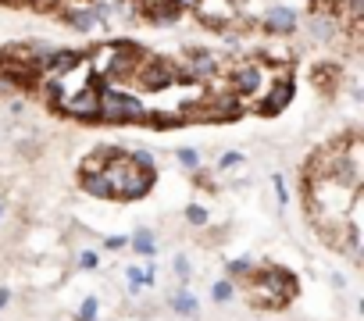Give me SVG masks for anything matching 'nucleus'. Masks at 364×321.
I'll list each match as a JSON object with an SVG mask.
<instances>
[{
    "label": "nucleus",
    "mask_w": 364,
    "mask_h": 321,
    "mask_svg": "<svg viewBox=\"0 0 364 321\" xmlns=\"http://www.w3.org/2000/svg\"><path fill=\"white\" fill-rule=\"evenodd\" d=\"M293 296H296V278L286 268L265 264L261 271L253 268L247 278V300H253L261 311H282Z\"/></svg>",
    "instance_id": "1"
},
{
    "label": "nucleus",
    "mask_w": 364,
    "mask_h": 321,
    "mask_svg": "<svg viewBox=\"0 0 364 321\" xmlns=\"http://www.w3.org/2000/svg\"><path fill=\"white\" fill-rule=\"evenodd\" d=\"M97 118L107 121V125H133V121H146V107L133 93H122L115 86H100Z\"/></svg>",
    "instance_id": "2"
},
{
    "label": "nucleus",
    "mask_w": 364,
    "mask_h": 321,
    "mask_svg": "<svg viewBox=\"0 0 364 321\" xmlns=\"http://www.w3.org/2000/svg\"><path fill=\"white\" fill-rule=\"evenodd\" d=\"M136 79H143L146 90H168V86L179 82V72L164 57H146L136 64Z\"/></svg>",
    "instance_id": "3"
},
{
    "label": "nucleus",
    "mask_w": 364,
    "mask_h": 321,
    "mask_svg": "<svg viewBox=\"0 0 364 321\" xmlns=\"http://www.w3.org/2000/svg\"><path fill=\"white\" fill-rule=\"evenodd\" d=\"M61 107H64V111H68L72 118H79V121H100V118H97V107H100V82H90L79 97L61 100Z\"/></svg>",
    "instance_id": "4"
},
{
    "label": "nucleus",
    "mask_w": 364,
    "mask_h": 321,
    "mask_svg": "<svg viewBox=\"0 0 364 321\" xmlns=\"http://www.w3.org/2000/svg\"><path fill=\"white\" fill-rule=\"evenodd\" d=\"M265 90V72L261 64H240V68L232 72V93L247 100V97H257Z\"/></svg>",
    "instance_id": "5"
},
{
    "label": "nucleus",
    "mask_w": 364,
    "mask_h": 321,
    "mask_svg": "<svg viewBox=\"0 0 364 321\" xmlns=\"http://www.w3.org/2000/svg\"><path fill=\"white\" fill-rule=\"evenodd\" d=\"M79 186H82V193H90V197H97V200L115 197V182H111V175H107L104 168L100 171H82Z\"/></svg>",
    "instance_id": "6"
},
{
    "label": "nucleus",
    "mask_w": 364,
    "mask_h": 321,
    "mask_svg": "<svg viewBox=\"0 0 364 321\" xmlns=\"http://www.w3.org/2000/svg\"><path fill=\"white\" fill-rule=\"evenodd\" d=\"M293 93H296V82L289 79V75H282V82H275V90L268 93V100L261 104V115H278L282 107L293 100Z\"/></svg>",
    "instance_id": "7"
},
{
    "label": "nucleus",
    "mask_w": 364,
    "mask_h": 321,
    "mask_svg": "<svg viewBox=\"0 0 364 321\" xmlns=\"http://www.w3.org/2000/svg\"><path fill=\"white\" fill-rule=\"evenodd\" d=\"M265 29L268 32H293L296 29V11L293 8H271L268 14H265Z\"/></svg>",
    "instance_id": "8"
},
{
    "label": "nucleus",
    "mask_w": 364,
    "mask_h": 321,
    "mask_svg": "<svg viewBox=\"0 0 364 321\" xmlns=\"http://www.w3.org/2000/svg\"><path fill=\"white\" fill-rule=\"evenodd\" d=\"M64 18H68V26L79 29V32H90L97 21H100V18H97V8H79V11H68Z\"/></svg>",
    "instance_id": "9"
},
{
    "label": "nucleus",
    "mask_w": 364,
    "mask_h": 321,
    "mask_svg": "<svg viewBox=\"0 0 364 321\" xmlns=\"http://www.w3.org/2000/svg\"><path fill=\"white\" fill-rule=\"evenodd\" d=\"M128 243H133V250L143 253V257H154L157 253V243H154V232H150V228H136L133 235H128Z\"/></svg>",
    "instance_id": "10"
},
{
    "label": "nucleus",
    "mask_w": 364,
    "mask_h": 321,
    "mask_svg": "<svg viewBox=\"0 0 364 321\" xmlns=\"http://www.w3.org/2000/svg\"><path fill=\"white\" fill-rule=\"evenodd\" d=\"M171 311H175L179 318H197V296L186 293V289H179L175 296H171Z\"/></svg>",
    "instance_id": "11"
},
{
    "label": "nucleus",
    "mask_w": 364,
    "mask_h": 321,
    "mask_svg": "<svg viewBox=\"0 0 364 321\" xmlns=\"http://www.w3.org/2000/svg\"><path fill=\"white\" fill-rule=\"evenodd\" d=\"M211 296H214V304H229V300L236 296L232 278H222V282H214V286H211Z\"/></svg>",
    "instance_id": "12"
},
{
    "label": "nucleus",
    "mask_w": 364,
    "mask_h": 321,
    "mask_svg": "<svg viewBox=\"0 0 364 321\" xmlns=\"http://www.w3.org/2000/svg\"><path fill=\"white\" fill-rule=\"evenodd\" d=\"M175 157H179L186 168H193V171L200 168V154H197V150H189V146H179V150H175Z\"/></svg>",
    "instance_id": "13"
},
{
    "label": "nucleus",
    "mask_w": 364,
    "mask_h": 321,
    "mask_svg": "<svg viewBox=\"0 0 364 321\" xmlns=\"http://www.w3.org/2000/svg\"><path fill=\"white\" fill-rule=\"evenodd\" d=\"M97 296H86L82 300V307H79V321H90V318H97Z\"/></svg>",
    "instance_id": "14"
},
{
    "label": "nucleus",
    "mask_w": 364,
    "mask_h": 321,
    "mask_svg": "<svg viewBox=\"0 0 364 321\" xmlns=\"http://www.w3.org/2000/svg\"><path fill=\"white\" fill-rule=\"evenodd\" d=\"M186 218H189L193 225H207V211H204L200 204H189V207H186Z\"/></svg>",
    "instance_id": "15"
},
{
    "label": "nucleus",
    "mask_w": 364,
    "mask_h": 321,
    "mask_svg": "<svg viewBox=\"0 0 364 321\" xmlns=\"http://www.w3.org/2000/svg\"><path fill=\"white\" fill-rule=\"evenodd\" d=\"M253 268H257V264L250 261V257H240V261H232V264H229V275H250Z\"/></svg>",
    "instance_id": "16"
},
{
    "label": "nucleus",
    "mask_w": 364,
    "mask_h": 321,
    "mask_svg": "<svg viewBox=\"0 0 364 321\" xmlns=\"http://www.w3.org/2000/svg\"><path fill=\"white\" fill-rule=\"evenodd\" d=\"M146 286V275L140 271V268H128V289H133V293H140Z\"/></svg>",
    "instance_id": "17"
},
{
    "label": "nucleus",
    "mask_w": 364,
    "mask_h": 321,
    "mask_svg": "<svg viewBox=\"0 0 364 321\" xmlns=\"http://www.w3.org/2000/svg\"><path fill=\"white\" fill-rule=\"evenodd\" d=\"M218 164H222V168H240V164H243V154H240V150H229V154H222Z\"/></svg>",
    "instance_id": "18"
},
{
    "label": "nucleus",
    "mask_w": 364,
    "mask_h": 321,
    "mask_svg": "<svg viewBox=\"0 0 364 321\" xmlns=\"http://www.w3.org/2000/svg\"><path fill=\"white\" fill-rule=\"evenodd\" d=\"M175 275H179V282H182V286L189 282V261H186V257H182V253L175 257Z\"/></svg>",
    "instance_id": "19"
},
{
    "label": "nucleus",
    "mask_w": 364,
    "mask_h": 321,
    "mask_svg": "<svg viewBox=\"0 0 364 321\" xmlns=\"http://www.w3.org/2000/svg\"><path fill=\"white\" fill-rule=\"evenodd\" d=\"M271 186H275V197H278V204H286V200H289V193H286L282 175H271Z\"/></svg>",
    "instance_id": "20"
},
{
    "label": "nucleus",
    "mask_w": 364,
    "mask_h": 321,
    "mask_svg": "<svg viewBox=\"0 0 364 321\" xmlns=\"http://www.w3.org/2000/svg\"><path fill=\"white\" fill-rule=\"evenodd\" d=\"M133 161H136V164H146V168H154V157H150L146 150H133Z\"/></svg>",
    "instance_id": "21"
},
{
    "label": "nucleus",
    "mask_w": 364,
    "mask_h": 321,
    "mask_svg": "<svg viewBox=\"0 0 364 321\" xmlns=\"http://www.w3.org/2000/svg\"><path fill=\"white\" fill-rule=\"evenodd\" d=\"M79 268H97V253H90V250L79 253Z\"/></svg>",
    "instance_id": "22"
},
{
    "label": "nucleus",
    "mask_w": 364,
    "mask_h": 321,
    "mask_svg": "<svg viewBox=\"0 0 364 321\" xmlns=\"http://www.w3.org/2000/svg\"><path fill=\"white\" fill-rule=\"evenodd\" d=\"M125 243H128V235H111V240H107V250H118Z\"/></svg>",
    "instance_id": "23"
},
{
    "label": "nucleus",
    "mask_w": 364,
    "mask_h": 321,
    "mask_svg": "<svg viewBox=\"0 0 364 321\" xmlns=\"http://www.w3.org/2000/svg\"><path fill=\"white\" fill-rule=\"evenodd\" d=\"M8 300H11V289H0V307H4Z\"/></svg>",
    "instance_id": "24"
},
{
    "label": "nucleus",
    "mask_w": 364,
    "mask_h": 321,
    "mask_svg": "<svg viewBox=\"0 0 364 321\" xmlns=\"http://www.w3.org/2000/svg\"><path fill=\"white\" fill-rule=\"evenodd\" d=\"M179 8H189V4H200V0H175Z\"/></svg>",
    "instance_id": "25"
},
{
    "label": "nucleus",
    "mask_w": 364,
    "mask_h": 321,
    "mask_svg": "<svg viewBox=\"0 0 364 321\" xmlns=\"http://www.w3.org/2000/svg\"><path fill=\"white\" fill-rule=\"evenodd\" d=\"M4 211H8V207H4V200H0V222H4Z\"/></svg>",
    "instance_id": "26"
},
{
    "label": "nucleus",
    "mask_w": 364,
    "mask_h": 321,
    "mask_svg": "<svg viewBox=\"0 0 364 321\" xmlns=\"http://www.w3.org/2000/svg\"><path fill=\"white\" fill-rule=\"evenodd\" d=\"M32 4H39V0H32Z\"/></svg>",
    "instance_id": "27"
}]
</instances>
